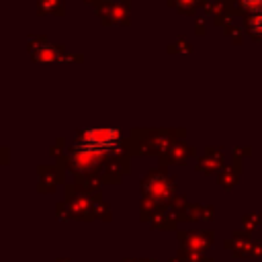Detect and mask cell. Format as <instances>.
<instances>
[{
  "instance_id": "1",
  "label": "cell",
  "mask_w": 262,
  "mask_h": 262,
  "mask_svg": "<svg viewBox=\"0 0 262 262\" xmlns=\"http://www.w3.org/2000/svg\"><path fill=\"white\" fill-rule=\"evenodd\" d=\"M250 29L258 35H262V12H256L252 18H250Z\"/></svg>"
},
{
  "instance_id": "2",
  "label": "cell",
  "mask_w": 262,
  "mask_h": 262,
  "mask_svg": "<svg viewBox=\"0 0 262 262\" xmlns=\"http://www.w3.org/2000/svg\"><path fill=\"white\" fill-rule=\"evenodd\" d=\"M244 4L254 12H262V0H244Z\"/></svg>"
}]
</instances>
